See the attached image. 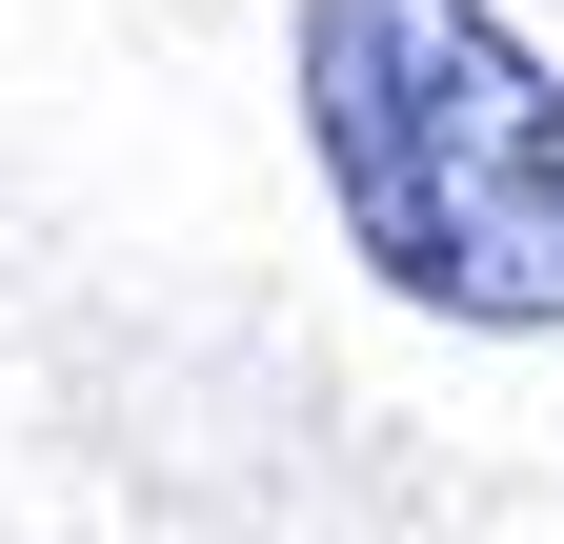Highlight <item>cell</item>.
Instances as JSON below:
<instances>
[{
    "label": "cell",
    "mask_w": 564,
    "mask_h": 544,
    "mask_svg": "<svg viewBox=\"0 0 564 544\" xmlns=\"http://www.w3.org/2000/svg\"><path fill=\"white\" fill-rule=\"evenodd\" d=\"M303 162L403 303L544 344L564 323V81L505 0H303Z\"/></svg>",
    "instance_id": "1"
}]
</instances>
